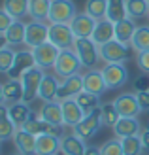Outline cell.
I'll return each instance as SVG.
<instances>
[{
  "label": "cell",
  "mask_w": 149,
  "mask_h": 155,
  "mask_svg": "<svg viewBox=\"0 0 149 155\" xmlns=\"http://www.w3.org/2000/svg\"><path fill=\"white\" fill-rule=\"evenodd\" d=\"M81 68H83L81 61L77 59L74 49H60L59 59H57V63H55L53 70H55V76H57L59 80H66V78L74 76V74H79Z\"/></svg>",
  "instance_id": "cell-1"
},
{
  "label": "cell",
  "mask_w": 149,
  "mask_h": 155,
  "mask_svg": "<svg viewBox=\"0 0 149 155\" xmlns=\"http://www.w3.org/2000/svg\"><path fill=\"white\" fill-rule=\"evenodd\" d=\"M44 76H45L44 68L34 66L19 78L23 83V102L30 104V102H34V98H38V91H40V83L44 80Z\"/></svg>",
  "instance_id": "cell-2"
},
{
  "label": "cell",
  "mask_w": 149,
  "mask_h": 155,
  "mask_svg": "<svg viewBox=\"0 0 149 155\" xmlns=\"http://www.w3.org/2000/svg\"><path fill=\"white\" fill-rule=\"evenodd\" d=\"M100 61L104 63H127L132 55V45L123 44L119 40H112L104 45H100Z\"/></svg>",
  "instance_id": "cell-3"
},
{
  "label": "cell",
  "mask_w": 149,
  "mask_h": 155,
  "mask_svg": "<svg viewBox=\"0 0 149 155\" xmlns=\"http://www.w3.org/2000/svg\"><path fill=\"white\" fill-rule=\"evenodd\" d=\"M74 51H76L77 59L81 61L83 68H95V64L100 61V49L92 42V38H76Z\"/></svg>",
  "instance_id": "cell-4"
},
{
  "label": "cell",
  "mask_w": 149,
  "mask_h": 155,
  "mask_svg": "<svg viewBox=\"0 0 149 155\" xmlns=\"http://www.w3.org/2000/svg\"><path fill=\"white\" fill-rule=\"evenodd\" d=\"M59 49H74L76 34L70 23H49V40Z\"/></svg>",
  "instance_id": "cell-5"
},
{
  "label": "cell",
  "mask_w": 149,
  "mask_h": 155,
  "mask_svg": "<svg viewBox=\"0 0 149 155\" xmlns=\"http://www.w3.org/2000/svg\"><path fill=\"white\" fill-rule=\"evenodd\" d=\"M108 89H121L128 81V68L125 63H106L100 68Z\"/></svg>",
  "instance_id": "cell-6"
},
{
  "label": "cell",
  "mask_w": 149,
  "mask_h": 155,
  "mask_svg": "<svg viewBox=\"0 0 149 155\" xmlns=\"http://www.w3.org/2000/svg\"><path fill=\"white\" fill-rule=\"evenodd\" d=\"M102 125H104V123H102V112H100V108H96L95 112L87 114V115H85V117L77 123L76 127H72V129H74V134H76V136L83 138V140H89V138H92V136L98 133Z\"/></svg>",
  "instance_id": "cell-7"
},
{
  "label": "cell",
  "mask_w": 149,
  "mask_h": 155,
  "mask_svg": "<svg viewBox=\"0 0 149 155\" xmlns=\"http://www.w3.org/2000/svg\"><path fill=\"white\" fill-rule=\"evenodd\" d=\"M49 40V25L45 21H30L27 23V36H25V45L28 49H34Z\"/></svg>",
  "instance_id": "cell-8"
},
{
  "label": "cell",
  "mask_w": 149,
  "mask_h": 155,
  "mask_svg": "<svg viewBox=\"0 0 149 155\" xmlns=\"http://www.w3.org/2000/svg\"><path fill=\"white\" fill-rule=\"evenodd\" d=\"M76 4L72 0H51V10H49V23H70L76 17Z\"/></svg>",
  "instance_id": "cell-9"
},
{
  "label": "cell",
  "mask_w": 149,
  "mask_h": 155,
  "mask_svg": "<svg viewBox=\"0 0 149 155\" xmlns=\"http://www.w3.org/2000/svg\"><path fill=\"white\" fill-rule=\"evenodd\" d=\"M59 53H60V49L57 45H53L51 42H45V44H42V45H38V48L32 49L36 66L44 68V70L55 66V63H57V59H59Z\"/></svg>",
  "instance_id": "cell-10"
},
{
  "label": "cell",
  "mask_w": 149,
  "mask_h": 155,
  "mask_svg": "<svg viewBox=\"0 0 149 155\" xmlns=\"http://www.w3.org/2000/svg\"><path fill=\"white\" fill-rule=\"evenodd\" d=\"M113 104L121 117H138L140 112H142V108L138 104V97L134 93H121L113 100Z\"/></svg>",
  "instance_id": "cell-11"
},
{
  "label": "cell",
  "mask_w": 149,
  "mask_h": 155,
  "mask_svg": "<svg viewBox=\"0 0 149 155\" xmlns=\"http://www.w3.org/2000/svg\"><path fill=\"white\" fill-rule=\"evenodd\" d=\"M36 66V61H34V55H32V49H25V51H15V59H13V64L10 68V72L6 76L8 78H19L25 74L27 70Z\"/></svg>",
  "instance_id": "cell-12"
},
{
  "label": "cell",
  "mask_w": 149,
  "mask_h": 155,
  "mask_svg": "<svg viewBox=\"0 0 149 155\" xmlns=\"http://www.w3.org/2000/svg\"><path fill=\"white\" fill-rule=\"evenodd\" d=\"M81 91H83V74H74V76L66 78V80H60L57 100L62 102L66 98H76Z\"/></svg>",
  "instance_id": "cell-13"
},
{
  "label": "cell",
  "mask_w": 149,
  "mask_h": 155,
  "mask_svg": "<svg viewBox=\"0 0 149 155\" xmlns=\"http://www.w3.org/2000/svg\"><path fill=\"white\" fill-rule=\"evenodd\" d=\"M83 91L92 93V95H98V97H102V95L108 91V85H106V81H104L102 70L89 68V70L83 74Z\"/></svg>",
  "instance_id": "cell-14"
},
{
  "label": "cell",
  "mask_w": 149,
  "mask_h": 155,
  "mask_svg": "<svg viewBox=\"0 0 149 155\" xmlns=\"http://www.w3.org/2000/svg\"><path fill=\"white\" fill-rule=\"evenodd\" d=\"M76 38H91L92 30L96 27V19H92L89 13H76V17L70 21Z\"/></svg>",
  "instance_id": "cell-15"
},
{
  "label": "cell",
  "mask_w": 149,
  "mask_h": 155,
  "mask_svg": "<svg viewBox=\"0 0 149 155\" xmlns=\"http://www.w3.org/2000/svg\"><path fill=\"white\" fill-rule=\"evenodd\" d=\"M62 106V119H64V127H76L83 117L85 112L81 110V106L77 104L76 98H66L60 102Z\"/></svg>",
  "instance_id": "cell-16"
},
{
  "label": "cell",
  "mask_w": 149,
  "mask_h": 155,
  "mask_svg": "<svg viewBox=\"0 0 149 155\" xmlns=\"http://www.w3.org/2000/svg\"><path fill=\"white\" fill-rule=\"evenodd\" d=\"M91 38H92V42H95L98 48L104 45V44H108V42H112V40H115V23H112L108 17L96 21V27H95V30H92Z\"/></svg>",
  "instance_id": "cell-17"
},
{
  "label": "cell",
  "mask_w": 149,
  "mask_h": 155,
  "mask_svg": "<svg viewBox=\"0 0 149 155\" xmlns=\"http://www.w3.org/2000/svg\"><path fill=\"white\" fill-rule=\"evenodd\" d=\"M112 129H113V134L119 140L125 136H138L142 133V125H140L138 117H119Z\"/></svg>",
  "instance_id": "cell-18"
},
{
  "label": "cell",
  "mask_w": 149,
  "mask_h": 155,
  "mask_svg": "<svg viewBox=\"0 0 149 155\" xmlns=\"http://www.w3.org/2000/svg\"><path fill=\"white\" fill-rule=\"evenodd\" d=\"M40 119L51 123V125H62L64 127V119H62V106L59 100H51V102H44L40 112Z\"/></svg>",
  "instance_id": "cell-19"
},
{
  "label": "cell",
  "mask_w": 149,
  "mask_h": 155,
  "mask_svg": "<svg viewBox=\"0 0 149 155\" xmlns=\"http://www.w3.org/2000/svg\"><path fill=\"white\" fill-rule=\"evenodd\" d=\"M57 151H60V136H55V134L36 136L34 155H57Z\"/></svg>",
  "instance_id": "cell-20"
},
{
  "label": "cell",
  "mask_w": 149,
  "mask_h": 155,
  "mask_svg": "<svg viewBox=\"0 0 149 155\" xmlns=\"http://www.w3.org/2000/svg\"><path fill=\"white\" fill-rule=\"evenodd\" d=\"M59 78L55 74H45L44 80L40 83V91H38V98H42L44 102H51L57 100V93H59Z\"/></svg>",
  "instance_id": "cell-21"
},
{
  "label": "cell",
  "mask_w": 149,
  "mask_h": 155,
  "mask_svg": "<svg viewBox=\"0 0 149 155\" xmlns=\"http://www.w3.org/2000/svg\"><path fill=\"white\" fill-rule=\"evenodd\" d=\"M13 144H15V150L23 155H34L36 151V136L30 134L25 129H17V133L13 136Z\"/></svg>",
  "instance_id": "cell-22"
},
{
  "label": "cell",
  "mask_w": 149,
  "mask_h": 155,
  "mask_svg": "<svg viewBox=\"0 0 149 155\" xmlns=\"http://www.w3.org/2000/svg\"><path fill=\"white\" fill-rule=\"evenodd\" d=\"M8 115H10V119L17 125V129H23L25 127V123L30 119V115H32V110H30V106L27 102H13V104H8Z\"/></svg>",
  "instance_id": "cell-23"
},
{
  "label": "cell",
  "mask_w": 149,
  "mask_h": 155,
  "mask_svg": "<svg viewBox=\"0 0 149 155\" xmlns=\"http://www.w3.org/2000/svg\"><path fill=\"white\" fill-rule=\"evenodd\" d=\"M87 144L76 134H64L60 138V151L64 155H85Z\"/></svg>",
  "instance_id": "cell-24"
},
{
  "label": "cell",
  "mask_w": 149,
  "mask_h": 155,
  "mask_svg": "<svg viewBox=\"0 0 149 155\" xmlns=\"http://www.w3.org/2000/svg\"><path fill=\"white\" fill-rule=\"evenodd\" d=\"M6 40L10 45H21L25 44V36H27V23H23L21 19H15L10 27H8V30L4 32Z\"/></svg>",
  "instance_id": "cell-25"
},
{
  "label": "cell",
  "mask_w": 149,
  "mask_h": 155,
  "mask_svg": "<svg viewBox=\"0 0 149 155\" xmlns=\"http://www.w3.org/2000/svg\"><path fill=\"white\" fill-rule=\"evenodd\" d=\"M134 32H136L134 19L125 17V19H121V21L115 23V40H119V42H123V44H130Z\"/></svg>",
  "instance_id": "cell-26"
},
{
  "label": "cell",
  "mask_w": 149,
  "mask_h": 155,
  "mask_svg": "<svg viewBox=\"0 0 149 155\" xmlns=\"http://www.w3.org/2000/svg\"><path fill=\"white\" fill-rule=\"evenodd\" d=\"M2 85H4V95H6L8 104L21 102L23 100V83H21V80H17V78H8Z\"/></svg>",
  "instance_id": "cell-27"
},
{
  "label": "cell",
  "mask_w": 149,
  "mask_h": 155,
  "mask_svg": "<svg viewBox=\"0 0 149 155\" xmlns=\"http://www.w3.org/2000/svg\"><path fill=\"white\" fill-rule=\"evenodd\" d=\"M51 10V0H30L28 2V15L34 21H47Z\"/></svg>",
  "instance_id": "cell-28"
},
{
  "label": "cell",
  "mask_w": 149,
  "mask_h": 155,
  "mask_svg": "<svg viewBox=\"0 0 149 155\" xmlns=\"http://www.w3.org/2000/svg\"><path fill=\"white\" fill-rule=\"evenodd\" d=\"M130 45L136 53H142V51L149 49V25L136 27V32L130 40Z\"/></svg>",
  "instance_id": "cell-29"
},
{
  "label": "cell",
  "mask_w": 149,
  "mask_h": 155,
  "mask_svg": "<svg viewBox=\"0 0 149 155\" xmlns=\"http://www.w3.org/2000/svg\"><path fill=\"white\" fill-rule=\"evenodd\" d=\"M28 2L30 0H4L2 8L13 19H21L25 15H28Z\"/></svg>",
  "instance_id": "cell-30"
},
{
  "label": "cell",
  "mask_w": 149,
  "mask_h": 155,
  "mask_svg": "<svg viewBox=\"0 0 149 155\" xmlns=\"http://www.w3.org/2000/svg\"><path fill=\"white\" fill-rule=\"evenodd\" d=\"M106 17L112 21V23H117L127 15V0H108V15Z\"/></svg>",
  "instance_id": "cell-31"
},
{
  "label": "cell",
  "mask_w": 149,
  "mask_h": 155,
  "mask_svg": "<svg viewBox=\"0 0 149 155\" xmlns=\"http://www.w3.org/2000/svg\"><path fill=\"white\" fill-rule=\"evenodd\" d=\"M77 100V104L81 106V110L85 112V115L91 114V112H95L96 108H100V97L98 95H92V93H87V91H81L79 95L76 97Z\"/></svg>",
  "instance_id": "cell-32"
},
{
  "label": "cell",
  "mask_w": 149,
  "mask_h": 155,
  "mask_svg": "<svg viewBox=\"0 0 149 155\" xmlns=\"http://www.w3.org/2000/svg\"><path fill=\"white\" fill-rule=\"evenodd\" d=\"M85 13H89L92 19H106L108 15V0H87L85 4Z\"/></svg>",
  "instance_id": "cell-33"
},
{
  "label": "cell",
  "mask_w": 149,
  "mask_h": 155,
  "mask_svg": "<svg viewBox=\"0 0 149 155\" xmlns=\"http://www.w3.org/2000/svg\"><path fill=\"white\" fill-rule=\"evenodd\" d=\"M121 146H123L125 155H142L144 150H145L140 134L138 136H125V138H121Z\"/></svg>",
  "instance_id": "cell-34"
},
{
  "label": "cell",
  "mask_w": 149,
  "mask_h": 155,
  "mask_svg": "<svg viewBox=\"0 0 149 155\" xmlns=\"http://www.w3.org/2000/svg\"><path fill=\"white\" fill-rule=\"evenodd\" d=\"M149 12V2L147 0H127V15L130 19H140L147 15Z\"/></svg>",
  "instance_id": "cell-35"
},
{
  "label": "cell",
  "mask_w": 149,
  "mask_h": 155,
  "mask_svg": "<svg viewBox=\"0 0 149 155\" xmlns=\"http://www.w3.org/2000/svg\"><path fill=\"white\" fill-rule=\"evenodd\" d=\"M100 112H102V123H104L106 127H113L117 123V119L121 117L113 102H104L100 106Z\"/></svg>",
  "instance_id": "cell-36"
},
{
  "label": "cell",
  "mask_w": 149,
  "mask_h": 155,
  "mask_svg": "<svg viewBox=\"0 0 149 155\" xmlns=\"http://www.w3.org/2000/svg\"><path fill=\"white\" fill-rule=\"evenodd\" d=\"M15 133H17V125H15L10 117L0 119V144L8 142V140H13Z\"/></svg>",
  "instance_id": "cell-37"
},
{
  "label": "cell",
  "mask_w": 149,
  "mask_h": 155,
  "mask_svg": "<svg viewBox=\"0 0 149 155\" xmlns=\"http://www.w3.org/2000/svg\"><path fill=\"white\" fill-rule=\"evenodd\" d=\"M13 59H15V51L6 45L4 49H0V74H8L10 68L13 64Z\"/></svg>",
  "instance_id": "cell-38"
},
{
  "label": "cell",
  "mask_w": 149,
  "mask_h": 155,
  "mask_svg": "<svg viewBox=\"0 0 149 155\" xmlns=\"http://www.w3.org/2000/svg\"><path fill=\"white\" fill-rule=\"evenodd\" d=\"M100 151H102V155H125L119 138H113V140L104 142L100 146Z\"/></svg>",
  "instance_id": "cell-39"
},
{
  "label": "cell",
  "mask_w": 149,
  "mask_h": 155,
  "mask_svg": "<svg viewBox=\"0 0 149 155\" xmlns=\"http://www.w3.org/2000/svg\"><path fill=\"white\" fill-rule=\"evenodd\" d=\"M136 64H138V68L142 72L149 74V49L138 53V55H136Z\"/></svg>",
  "instance_id": "cell-40"
},
{
  "label": "cell",
  "mask_w": 149,
  "mask_h": 155,
  "mask_svg": "<svg viewBox=\"0 0 149 155\" xmlns=\"http://www.w3.org/2000/svg\"><path fill=\"white\" fill-rule=\"evenodd\" d=\"M13 21H15V19L11 17V15L8 13L4 8H0V34H4L6 30H8V27H10Z\"/></svg>",
  "instance_id": "cell-41"
},
{
  "label": "cell",
  "mask_w": 149,
  "mask_h": 155,
  "mask_svg": "<svg viewBox=\"0 0 149 155\" xmlns=\"http://www.w3.org/2000/svg\"><path fill=\"white\" fill-rule=\"evenodd\" d=\"M134 89L136 91H149V74H142L134 80Z\"/></svg>",
  "instance_id": "cell-42"
},
{
  "label": "cell",
  "mask_w": 149,
  "mask_h": 155,
  "mask_svg": "<svg viewBox=\"0 0 149 155\" xmlns=\"http://www.w3.org/2000/svg\"><path fill=\"white\" fill-rule=\"evenodd\" d=\"M136 97L142 112H149V91H136Z\"/></svg>",
  "instance_id": "cell-43"
},
{
  "label": "cell",
  "mask_w": 149,
  "mask_h": 155,
  "mask_svg": "<svg viewBox=\"0 0 149 155\" xmlns=\"http://www.w3.org/2000/svg\"><path fill=\"white\" fill-rule=\"evenodd\" d=\"M140 138H142V142H144V148L149 151V129H144L142 133H140Z\"/></svg>",
  "instance_id": "cell-44"
},
{
  "label": "cell",
  "mask_w": 149,
  "mask_h": 155,
  "mask_svg": "<svg viewBox=\"0 0 149 155\" xmlns=\"http://www.w3.org/2000/svg\"><path fill=\"white\" fill-rule=\"evenodd\" d=\"M85 155H102V151H100V148H96V146H87Z\"/></svg>",
  "instance_id": "cell-45"
},
{
  "label": "cell",
  "mask_w": 149,
  "mask_h": 155,
  "mask_svg": "<svg viewBox=\"0 0 149 155\" xmlns=\"http://www.w3.org/2000/svg\"><path fill=\"white\" fill-rule=\"evenodd\" d=\"M4 117H10V115H8V104L0 106V119H4Z\"/></svg>",
  "instance_id": "cell-46"
},
{
  "label": "cell",
  "mask_w": 149,
  "mask_h": 155,
  "mask_svg": "<svg viewBox=\"0 0 149 155\" xmlns=\"http://www.w3.org/2000/svg\"><path fill=\"white\" fill-rule=\"evenodd\" d=\"M2 104H8V102H6V95H4V85L0 83V106Z\"/></svg>",
  "instance_id": "cell-47"
},
{
  "label": "cell",
  "mask_w": 149,
  "mask_h": 155,
  "mask_svg": "<svg viewBox=\"0 0 149 155\" xmlns=\"http://www.w3.org/2000/svg\"><path fill=\"white\" fill-rule=\"evenodd\" d=\"M6 45H10V44H8V40H6L4 34H0V49H4Z\"/></svg>",
  "instance_id": "cell-48"
},
{
  "label": "cell",
  "mask_w": 149,
  "mask_h": 155,
  "mask_svg": "<svg viewBox=\"0 0 149 155\" xmlns=\"http://www.w3.org/2000/svg\"><path fill=\"white\" fill-rule=\"evenodd\" d=\"M145 129H149V112H147V119H145Z\"/></svg>",
  "instance_id": "cell-49"
},
{
  "label": "cell",
  "mask_w": 149,
  "mask_h": 155,
  "mask_svg": "<svg viewBox=\"0 0 149 155\" xmlns=\"http://www.w3.org/2000/svg\"><path fill=\"white\" fill-rule=\"evenodd\" d=\"M10 155H23V153H19V151H17V153H10Z\"/></svg>",
  "instance_id": "cell-50"
},
{
  "label": "cell",
  "mask_w": 149,
  "mask_h": 155,
  "mask_svg": "<svg viewBox=\"0 0 149 155\" xmlns=\"http://www.w3.org/2000/svg\"><path fill=\"white\" fill-rule=\"evenodd\" d=\"M147 17H149V12H147Z\"/></svg>",
  "instance_id": "cell-51"
},
{
  "label": "cell",
  "mask_w": 149,
  "mask_h": 155,
  "mask_svg": "<svg viewBox=\"0 0 149 155\" xmlns=\"http://www.w3.org/2000/svg\"><path fill=\"white\" fill-rule=\"evenodd\" d=\"M147 2H149V0H147Z\"/></svg>",
  "instance_id": "cell-52"
}]
</instances>
